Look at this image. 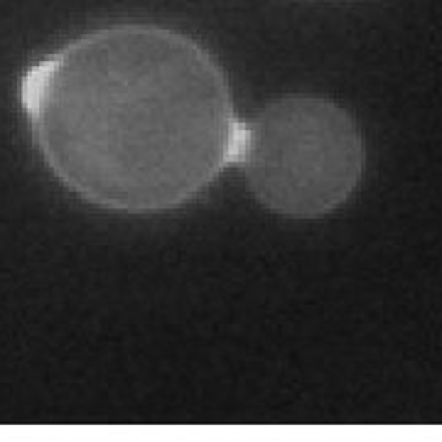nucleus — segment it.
<instances>
[{"instance_id": "obj_1", "label": "nucleus", "mask_w": 442, "mask_h": 442, "mask_svg": "<svg viewBox=\"0 0 442 442\" xmlns=\"http://www.w3.org/2000/svg\"><path fill=\"white\" fill-rule=\"evenodd\" d=\"M32 145L64 190L118 214L197 199L234 168L229 77L192 34L123 20L67 39L20 79Z\"/></svg>"}, {"instance_id": "obj_2", "label": "nucleus", "mask_w": 442, "mask_h": 442, "mask_svg": "<svg viewBox=\"0 0 442 442\" xmlns=\"http://www.w3.org/2000/svg\"><path fill=\"white\" fill-rule=\"evenodd\" d=\"M366 168L359 123L344 106L312 94H288L241 121L234 170L261 207L295 221L336 212Z\"/></svg>"}]
</instances>
